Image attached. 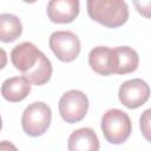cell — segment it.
Masks as SVG:
<instances>
[{
  "instance_id": "16",
  "label": "cell",
  "mask_w": 151,
  "mask_h": 151,
  "mask_svg": "<svg viewBox=\"0 0 151 151\" xmlns=\"http://www.w3.org/2000/svg\"><path fill=\"white\" fill-rule=\"evenodd\" d=\"M7 64V54L5 52V50H2L0 47V70H2Z\"/></svg>"
},
{
  "instance_id": "2",
  "label": "cell",
  "mask_w": 151,
  "mask_h": 151,
  "mask_svg": "<svg viewBox=\"0 0 151 151\" xmlns=\"http://www.w3.org/2000/svg\"><path fill=\"white\" fill-rule=\"evenodd\" d=\"M88 17L109 28H117L129 19V6L123 0H88Z\"/></svg>"
},
{
  "instance_id": "5",
  "label": "cell",
  "mask_w": 151,
  "mask_h": 151,
  "mask_svg": "<svg viewBox=\"0 0 151 151\" xmlns=\"http://www.w3.org/2000/svg\"><path fill=\"white\" fill-rule=\"evenodd\" d=\"M87 110L88 98L79 90H70L65 92L59 100V113L68 124L78 123L84 119Z\"/></svg>"
},
{
  "instance_id": "17",
  "label": "cell",
  "mask_w": 151,
  "mask_h": 151,
  "mask_svg": "<svg viewBox=\"0 0 151 151\" xmlns=\"http://www.w3.org/2000/svg\"><path fill=\"white\" fill-rule=\"evenodd\" d=\"M1 127H2V120H1V116H0V130H1Z\"/></svg>"
},
{
  "instance_id": "6",
  "label": "cell",
  "mask_w": 151,
  "mask_h": 151,
  "mask_svg": "<svg viewBox=\"0 0 151 151\" xmlns=\"http://www.w3.org/2000/svg\"><path fill=\"white\" fill-rule=\"evenodd\" d=\"M48 44L54 55L65 63L73 61L80 53V40L71 31L53 32Z\"/></svg>"
},
{
  "instance_id": "3",
  "label": "cell",
  "mask_w": 151,
  "mask_h": 151,
  "mask_svg": "<svg viewBox=\"0 0 151 151\" xmlns=\"http://www.w3.org/2000/svg\"><path fill=\"white\" fill-rule=\"evenodd\" d=\"M101 131L109 143L118 145L130 137L132 123L126 112L119 109H110L101 117Z\"/></svg>"
},
{
  "instance_id": "1",
  "label": "cell",
  "mask_w": 151,
  "mask_h": 151,
  "mask_svg": "<svg viewBox=\"0 0 151 151\" xmlns=\"http://www.w3.org/2000/svg\"><path fill=\"white\" fill-rule=\"evenodd\" d=\"M11 60L22 77L33 85L40 86L51 79L52 64L50 59L32 42L25 41L17 45L11 52Z\"/></svg>"
},
{
  "instance_id": "15",
  "label": "cell",
  "mask_w": 151,
  "mask_h": 151,
  "mask_svg": "<svg viewBox=\"0 0 151 151\" xmlns=\"http://www.w3.org/2000/svg\"><path fill=\"white\" fill-rule=\"evenodd\" d=\"M0 151H18V149L13 143L8 140H2L0 142Z\"/></svg>"
},
{
  "instance_id": "10",
  "label": "cell",
  "mask_w": 151,
  "mask_h": 151,
  "mask_svg": "<svg viewBox=\"0 0 151 151\" xmlns=\"http://www.w3.org/2000/svg\"><path fill=\"white\" fill-rule=\"evenodd\" d=\"M68 151H99V140L91 127L74 130L67 142Z\"/></svg>"
},
{
  "instance_id": "13",
  "label": "cell",
  "mask_w": 151,
  "mask_h": 151,
  "mask_svg": "<svg viewBox=\"0 0 151 151\" xmlns=\"http://www.w3.org/2000/svg\"><path fill=\"white\" fill-rule=\"evenodd\" d=\"M22 33V24L20 19L12 13L0 14V41L12 42Z\"/></svg>"
},
{
  "instance_id": "11",
  "label": "cell",
  "mask_w": 151,
  "mask_h": 151,
  "mask_svg": "<svg viewBox=\"0 0 151 151\" xmlns=\"http://www.w3.org/2000/svg\"><path fill=\"white\" fill-rule=\"evenodd\" d=\"M114 73L127 74L134 72L139 64V57L136 50L129 46H119L113 48Z\"/></svg>"
},
{
  "instance_id": "7",
  "label": "cell",
  "mask_w": 151,
  "mask_h": 151,
  "mask_svg": "<svg viewBox=\"0 0 151 151\" xmlns=\"http://www.w3.org/2000/svg\"><path fill=\"white\" fill-rule=\"evenodd\" d=\"M118 97L120 103L126 107L137 109L147 101L150 97V87L143 79H129L120 85Z\"/></svg>"
},
{
  "instance_id": "12",
  "label": "cell",
  "mask_w": 151,
  "mask_h": 151,
  "mask_svg": "<svg viewBox=\"0 0 151 151\" xmlns=\"http://www.w3.org/2000/svg\"><path fill=\"white\" fill-rule=\"evenodd\" d=\"M31 92V83L24 77H12L6 79L1 85L2 97L11 103L24 100Z\"/></svg>"
},
{
  "instance_id": "4",
  "label": "cell",
  "mask_w": 151,
  "mask_h": 151,
  "mask_svg": "<svg viewBox=\"0 0 151 151\" xmlns=\"http://www.w3.org/2000/svg\"><path fill=\"white\" fill-rule=\"evenodd\" d=\"M51 119V107L44 101H35L29 104L22 112L21 126L26 134L31 137H38L47 131Z\"/></svg>"
},
{
  "instance_id": "14",
  "label": "cell",
  "mask_w": 151,
  "mask_h": 151,
  "mask_svg": "<svg viewBox=\"0 0 151 151\" xmlns=\"http://www.w3.org/2000/svg\"><path fill=\"white\" fill-rule=\"evenodd\" d=\"M150 112H151V110H146L142 114V117H140V129H142V132H143V134H144V137H145L146 140L150 139V137H149V132H150V127H149Z\"/></svg>"
},
{
  "instance_id": "8",
  "label": "cell",
  "mask_w": 151,
  "mask_h": 151,
  "mask_svg": "<svg viewBox=\"0 0 151 151\" xmlns=\"http://www.w3.org/2000/svg\"><path fill=\"white\" fill-rule=\"evenodd\" d=\"M79 14L78 0H51L47 4V15L52 22L68 24Z\"/></svg>"
},
{
  "instance_id": "9",
  "label": "cell",
  "mask_w": 151,
  "mask_h": 151,
  "mask_svg": "<svg viewBox=\"0 0 151 151\" xmlns=\"http://www.w3.org/2000/svg\"><path fill=\"white\" fill-rule=\"evenodd\" d=\"M88 64L91 68L100 76H110L114 73L113 48L106 46H97L90 51Z\"/></svg>"
}]
</instances>
